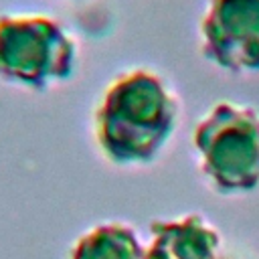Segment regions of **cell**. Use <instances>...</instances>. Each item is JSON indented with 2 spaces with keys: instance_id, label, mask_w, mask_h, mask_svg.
Segmentation results:
<instances>
[{
  "instance_id": "cell-1",
  "label": "cell",
  "mask_w": 259,
  "mask_h": 259,
  "mask_svg": "<svg viewBox=\"0 0 259 259\" xmlns=\"http://www.w3.org/2000/svg\"><path fill=\"white\" fill-rule=\"evenodd\" d=\"M75 65V42L47 14L0 16V81L40 91L67 79Z\"/></svg>"
}]
</instances>
